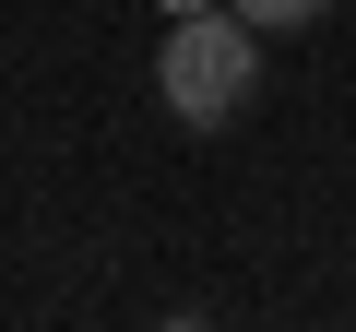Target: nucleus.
<instances>
[{
    "label": "nucleus",
    "instance_id": "f257e3e1",
    "mask_svg": "<svg viewBox=\"0 0 356 332\" xmlns=\"http://www.w3.org/2000/svg\"><path fill=\"white\" fill-rule=\"evenodd\" d=\"M154 95L191 119V131H226L250 95H261V36L238 13H178L166 48H154Z\"/></svg>",
    "mask_w": 356,
    "mask_h": 332
},
{
    "label": "nucleus",
    "instance_id": "f03ea898",
    "mask_svg": "<svg viewBox=\"0 0 356 332\" xmlns=\"http://www.w3.org/2000/svg\"><path fill=\"white\" fill-rule=\"evenodd\" d=\"M226 13H238L250 36H309V24L332 13V0H226Z\"/></svg>",
    "mask_w": 356,
    "mask_h": 332
},
{
    "label": "nucleus",
    "instance_id": "7ed1b4c3",
    "mask_svg": "<svg viewBox=\"0 0 356 332\" xmlns=\"http://www.w3.org/2000/svg\"><path fill=\"white\" fill-rule=\"evenodd\" d=\"M154 13H166V24H178V13H214V0H154Z\"/></svg>",
    "mask_w": 356,
    "mask_h": 332
}]
</instances>
